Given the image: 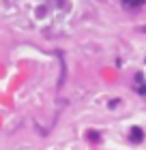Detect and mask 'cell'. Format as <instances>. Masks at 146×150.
<instances>
[{"label": "cell", "instance_id": "obj_1", "mask_svg": "<svg viewBox=\"0 0 146 150\" xmlns=\"http://www.w3.org/2000/svg\"><path fill=\"white\" fill-rule=\"evenodd\" d=\"M125 6H129V9H135V6H142L146 0H122Z\"/></svg>", "mask_w": 146, "mask_h": 150}, {"label": "cell", "instance_id": "obj_2", "mask_svg": "<svg viewBox=\"0 0 146 150\" xmlns=\"http://www.w3.org/2000/svg\"><path fill=\"white\" fill-rule=\"evenodd\" d=\"M142 139V131L140 129H133V142H140Z\"/></svg>", "mask_w": 146, "mask_h": 150}, {"label": "cell", "instance_id": "obj_3", "mask_svg": "<svg viewBox=\"0 0 146 150\" xmlns=\"http://www.w3.org/2000/svg\"><path fill=\"white\" fill-rule=\"evenodd\" d=\"M142 32H146V26H142Z\"/></svg>", "mask_w": 146, "mask_h": 150}]
</instances>
